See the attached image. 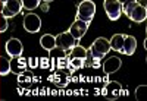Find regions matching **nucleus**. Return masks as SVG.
<instances>
[{"mask_svg":"<svg viewBox=\"0 0 147 101\" xmlns=\"http://www.w3.org/2000/svg\"><path fill=\"white\" fill-rule=\"evenodd\" d=\"M118 2H119V3H121V5H124V3H125V2H127V0H118Z\"/></svg>","mask_w":147,"mask_h":101,"instance_id":"obj_24","label":"nucleus"},{"mask_svg":"<svg viewBox=\"0 0 147 101\" xmlns=\"http://www.w3.org/2000/svg\"><path fill=\"white\" fill-rule=\"evenodd\" d=\"M9 72H10L9 59L5 57V56H0V75H2V76H6Z\"/></svg>","mask_w":147,"mask_h":101,"instance_id":"obj_17","label":"nucleus"},{"mask_svg":"<svg viewBox=\"0 0 147 101\" xmlns=\"http://www.w3.org/2000/svg\"><path fill=\"white\" fill-rule=\"evenodd\" d=\"M146 88H147L146 85H140L137 90H136V98H137V100H141V98H143V91L146 90Z\"/></svg>","mask_w":147,"mask_h":101,"instance_id":"obj_21","label":"nucleus"},{"mask_svg":"<svg viewBox=\"0 0 147 101\" xmlns=\"http://www.w3.org/2000/svg\"><path fill=\"white\" fill-rule=\"evenodd\" d=\"M40 45L47 50V52H52V50L56 47V37L52 34H44L40 38Z\"/></svg>","mask_w":147,"mask_h":101,"instance_id":"obj_14","label":"nucleus"},{"mask_svg":"<svg viewBox=\"0 0 147 101\" xmlns=\"http://www.w3.org/2000/svg\"><path fill=\"white\" fill-rule=\"evenodd\" d=\"M84 66H85V60H82V59H69V68L72 70H80Z\"/></svg>","mask_w":147,"mask_h":101,"instance_id":"obj_19","label":"nucleus"},{"mask_svg":"<svg viewBox=\"0 0 147 101\" xmlns=\"http://www.w3.org/2000/svg\"><path fill=\"white\" fill-rule=\"evenodd\" d=\"M137 3H140V5H143V6H146V0H136Z\"/></svg>","mask_w":147,"mask_h":101,"instance_id":"obj_23","label":"nucleus"},{"mask_svg":"<svg viewBox=\"0 0 147 101\" xmlns=\"http://www.w3.org/2000/svg\"><path fill=\"white\" fill-rule=\"evenodd\" d=\"M121 66H122V60L116 56H112V57L106 59V62L103 63V70H105V73L110 75V73L118 72L121 69Z\"/></svg>","mask_w":147,"mask_h":101,"instance_id":"obj_12","label":"nucleus"},{"mask_svg":"<svg viewBox=\"0 0 147 101\" xmlns=\"http://www.w3.org/2000/svg\"><path fill=\"white\" fill-rule=\"evenodd\" d=\"M103 6L110 21H118L119 16L122 15V5L118 0H105Z\"/></svg>","mask_w":147,"mask_h":101,"instance_id":"obj_6","label":"nucleus"},{"mask_svg":"<svg viewBox=\"0 0 147 101\" xmlns=\"http://www.w3.org/2000/svg\"><path fill=\"white\" fill-rule=\"evenodd\" d=\"M87 29H88V23H87V22L80 21V19H75V22H74V23L71 25L69 32H71V35H72L77 41H80V40L82 38V37L85 35Z\"/></svg>","mask_w":147,"mask_h":101,"instance_id":"obj_9","label":"nucleus"},{"mask_svg":"<svg viewBox=\"0 0 147 101\" xmlns=\"http://www.w3.org/2000/svg\"><path fill=\"white\" fill-rule=\"evenodd\" d=\"M75 41L77 40L71 35V32L65 31V32H60L56 37V47H59L60 50H63V52H68V50H71L75 45Z\"/></svg>","mask_w":147,"mask_h":101,"instance_id":"obj_8","label":"nucleus"},{"mask_svg":"<svg viewBox=\"0 0 147 101\" xmlns=\"http://www.w3.org/2000/svg\"><path fill=\"white\" fill-rule=\"evenodd\" d=\"M21 3H22V7H24V9H27V10H34V9L38 7L40 0H21Z\"/></svg>","mask_w":147,"mask_h":101,"instance_id":"obj_18","label":"nucleus"},{"mask_svg":"<svg viewBox=\"0 0 147 101\" xmlns=\"http://www.w3.org/2000/svg\"><path fill=\"white\" fill-rule=\"evenodd\" d=\"M7 27H9V23H7V18L2 16V18H0V32H5V31L7 29Z\"/></svg>","mask_w":147,"mask_h":101,"instance_id":"obj_20","label":"nucleus"},{"mask_svg":"<svg viewBox=\"0 0 147 101\" xmlns=\"http://www.w3.org/2000/svg\"><path fill=\"white\" fill-rule=\"evenodd\" d=\"M40 7H41V10L43 12H49V3H46V2H43L41 5H38Z\"/></svg>","mask_w":147,"mask_h":101,"instance_id":"obj_22","label":"nucleus"},{"mask_svg":"<svg viewBox=\"0 0 147 101\" xmlns=\"http://www.w3.org/2000/svg\"><path fill=\"white\" fill-rule=\"evenodd\" d=\"M87 57V48L82 47V45H74L71 50H69V59H82L85 60Z\"/></svg>","mask_w":147,"mask_h":101,"instance_id":"obj_16","label":"nucleus"},{"mask_svg":"<svg viewBox=\"0 0 147 101\" xmlns=\"http://www.w3.org/2000/svg\"><path fill=\"white\" fill-rule=\"evenodd\" d=\"M96 15V5L91 0H82L78 5V12H77V19L84 21L90 23Z\"/></svg>","mask_w":147,"mask_h":101,"instance_id":"obj_2","label":"nucleus"},{"mask_svg":"<svg viewBox=\"0 0 147 101\" xmlns=\"http://www.w3.org/2000/svg\"><path fill=\"white\" fill-rule=\"evenodd\" d=\"M122 13H125L131 21L140 23V22L146 21L147 10H146V6L137 3L136 0H127V2L122 5Z\"/></svg>","mask_w":147,"mask_h":101,"instance_id":"obj_1","label":"nucleus"},{"mask_svg":"<svg viewBox=\"0 0 147 101\" xmlns=\"http://www.w3.org/2000/svg\"><path fill=\"white\" fill-rule=\"evenodd\" d=\"M124 40H125V34H115V35H112V38L109 40L110 50H115V52L121 53L122 45H124Z\"/></svg>","mask_w":147,"mask_h":101,"instance_id":"obj_15","label":"nucleus"},{"mask_svg":"<svg viewBox=\"0 0 147 101\" xmlns=\"http://www.w3.org/2000/svg\"><path fill=\"white\" fill-rule=\"evenodd\" d=\"M43 2H46V3H50V2H53V0H43Z\"/></svg>","mask_w":147,"mask_h":101,"instance_id":"obj_25","label":"nucleus"},{"mask_svg":"<svg viewBox=\"0 0 147 101\" xmlns=\"http://www.w3.org/2000/svg\"><path fill=\"white\" fill-rule=\"evenodd\" d=\"M24 52V45L18 38H9L6 41V53L13 57V56H21Z\"/></svg>","mask_w":147,"mask_h":101,"instance_id":"obj_10","label":"nucleus"},{"mask_svg":"<svg viewBox=\"0 0 147 101\" xmlns=\"http://www.w3.org/2000/svg\"><path fill=\"white\" fill-rule=\"evenodd\" d=\"M9 65H10V72L19 75L21 72H24L27 69V59H24L22 54L21 56H13L12 59H9Z\"/></svg>","mask_w":147,"mask_h":101,"instance_id":"obj_11","label":"nucleus"},{"mask_svg":"<svg viewBox=\"0 0 147 101\" xmlns=\"http://www.w3.org/2000/svg\"><path fill=\"white\" fill-rule=\"evenodd\" d=\"M122 94H124V90H122V85L116 81H109L105 84L103 86V97L109 101H115L118 100Z\"/></svg>","mask_w":147,"mask_h":101,"instance_id":"obj_4","label":"nucleus"},{"mask_svg":"<svg viewBox=\"0 0 147 101\" xmlns=\"http://www.w3.org/2000/svg\"><path fill=\"white\" fill-rule=\"evenodd\" d=\"M21 9H22L21 0H6L2 6V16L10 19V18L16 16L21 12Z\"/></svg>","mask_w":147,"mask_h":101,"instance_id":"obj_5","label":"nucleus"},{"mask_svg":"<svg viewBox=\"0 0 147 101\" xmlns=\"http://www.w3.org/2000/svg\"><path fill=\"white\" fill-rule=\"evenodd\" d=\"M24 29H25L27 32H31V34H35L38 32L40 28H41V19L38 15L35 13H28L25 18H24Z\"/></svg>","mask_w":147,"mask_h":101,"instance_id":"obj_7","label":"nucleus"},{"mask_svg":"<svg viewBox=\"0 0 147 101\" xmlns=\"http://www.w3.org/2000/svg\"><path fill=\"white\" fill-rule=\"evenodd\" d=\"M87 52L96 57V59H103V56H106L109 52H110V44H109V40L103 38V37H99L97 40H94V43L91 44L90 50Z\"/></svg>","mask_w":147,"mask_h":101,"instance_id":"obj_3","label":"nucleus"},{"mask_svg":"<svg viewBox=\"0 0 147 101\" xmlns=\"http://www.w3.org/2000/svg\"><path fill=\"white\" fill-rule=\"evenodd\" d=\"M136 48H137V40L134 38L132 35H125L124 45H122L121 53L122 54H127V56H131V54H134Z\"/></svg>","mask_w":147,"mask_h":101,"instance_id":"obj_13","label":"nucleus"},{"mask_svg":"<svg viewBox=\"0 0 147 101\" xmlns=\"http://www.w3.org/2000/svg\"><path fill=\"white\" fill-rule=\"evenodd\" d=\"M2 2H3V3H5V2H6V0H2Z\"/></svg>","mask_w":147,"mask_h":101,"instance_id":"obj_26","label":"nucleus"}]
</instances>
